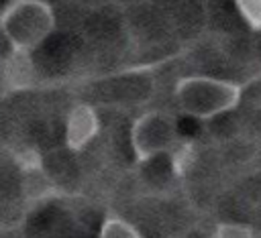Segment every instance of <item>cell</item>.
<instances>
[{"label": "cell", "instance_id": "6da1fadb", "mask_svg": "<svg viewBox=\"0 0 261 238\" xmlns=\"http://www.w3.org/2000/svg\"><path fill=\"white\" fill-rule=\"evenodd\" d=\"M243 85L210 75H186L175 81L173 98L181 114L196 120H212L234 110L241 102Z\"/></svg>", "mask_w": 261, "mask_h": 238}, {"label": "cell", "instance_id": "7a4b0ae2", "mask_svg": "<svg viewBox=\"0 0 261 238\" xmlns=\"http://www.w3.org/2000/svg\"><path fill=\"white\" fill-rule=\"evenodd\" d=\"M55 31V12L47 0H8L0 10V33L10 49L33 53Z\"/></svg>", "mask_w": 261, "mask_h": 238}, {"label": "cell", "instance_id": "3957f363", "mask_svg": "<svg viewBox=\"0 0 261 238\" xmlns=\"http://www.w3.org/2000/svg\"><path fill=\"white\" fill-rule=\"evenodd\" d=\"M130 146L135 161L149 163L159 155H167L179 140L175 118L165 110H147L130 124Z\"/></svg>", "mask_w": 261, "mask_h": 238}, {"label": "cell", "instance_id": "277c9868", "mask_svg": "<svg viewBox=\"0 0 261 238\" xmlns=\"http://www.w3.org/2000/svg\"><path fill=\"white\" fill-rule=\"evenodd\" d=\"M100 132V118L94 106L75 104L65 118V146L73 153L86 148Z\"/></svg>", "mask_w": 261, "mask_h": 238}, {"label": "cell", "instance_id": "5b68a950", "mask_svg": "<svg viewBox=\"0 0 261 238\" xmlns=\"http://www.w3.org/2000/svg\"><path fill=\"white\" fill-rule=\"evenodd\" d=\"M0 75H2V85L8 92L31 90L37 83L33 53L10 49L4 57H0Z\"/></svg>", "mask_w": 261, "mask_h": 238}, {"label": "cell", "instance_id": "8992f818", "mask_svg": "<svg viewBox=\"0 0 261 238\" xmlns=\"http://www.w3.org/2000/svg\"><path fill=\"white\" fill-rule=\"evenodd\" d=\"M20 175H22V191H24V197L27 199L43 201V199H51V197L61 195V191L57 189V185L45 173V167L33 169V171H24Z\"/></svg>", "mask_w": 261, "mask_h": 238}, {"label": "cell", "instance_id": "52a82bcc", "mask_svg": "<svg viewBox=\"0 0 261 238\" xmlns=\"http://www.w3.org/2000/svg\"><path fill=\"white\" fill-rule=\"evenodd\" d=\"M98 238H143V234L137 230L135 224H130L122 216L108 214L100 224Z\"/></svg>", "mask_w": 261, "mask_h": 238}, {"label": "cell", "instance_id": "ba28073f", "mask_svg": "<svg viewBox=\"0 0 261 238\" xmlns=\"http://www.w3.org/2000/svg\"><path fill=\"white\" fill-rule=\"evenodd\" d=\"M169 155V161H171V169L175 175H184L196 161V148L190 140H177L175 146L167 153Z\"/></svg>", "mask_w": 261, "mask_h": 238}, {"label": "cell", "instance_id": "9c48e42d", "mask_svg": "<svg viewBox=\"0 0 261 238\" xmlns=\"http://www.w3.org/2000/svg\"><path fill=\"white\" fill-rule=\"evenodd\" d=\"M14 163L20 169V173H24V171L41 169L43 167V157L35 146H20L14 153Z\"/></svg>", "mask_w": 261, "mask_h": 238}, {"label": "cell", "instance_id": "30bf717a", "mask_svg": "<svg viewBox=\"0 0 261 238\" xmlns=\"http://www.w3.org/2000/svg\"><path fill=\"white\" fill-rule=\"evenodd\" d=\"M243 20L253 28L261 31V0H234Z\"/></svg>", "mask_w": 261, "mask_h": 238}, {"label": "cell", "instance_id": "8fae6325", "mask_svg": "<svg viewBox=\"0 0 261 238\" xmlns=\"http://www.w3.org/2000/svg\"><path fill=\"white\" fill-rule=\"evenodd\" d=\"M214 238H253V228H249L245 224L224 222V224L216 226Z\"/></svg>", "mask_w": 261, "mask_h": 238}]
</instances>
